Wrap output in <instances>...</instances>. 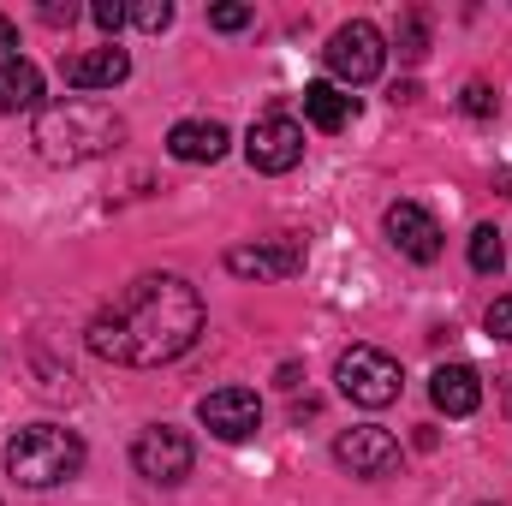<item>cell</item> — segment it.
Here are the masks:
<instances>
[{
    "label": "cell",
    "mask_w": 512,
    "mask_h": 506,
    "mask_svg": "<svg viewBox=\"0 0 512 506\" xmlns=\"http://www.w3.org/2000/svg\"><path fill=\"white\" fill-rule=\"evenodd\" d=\"M126 12H131V24H137V30H149V36L173 24V6H167V0H137V6H126Z\"/></svg>",
    "instance_id": "19"
},
{
    "label": "cell",
    "mask_w": 512,
    "mask_h": 506,
    "mask_svg": "<svg viewBox=\"0 0 512 506\" xmlns=\"http://www.w3.org/2000/svg\"><path fill=\"white\" fill-rule=\"evenodd\" d=\"M90 18H96V24H102L108 36H120V24H126L131 12L120 6V0H96V6H90Z\"/></svg>",
    "instance_id": "22"
},
{
    "label": "cell",
    "mask_w": 512,
    "mask_h": 506,
    "mask_svg": "<svg viewBox=\"0 0 512 506\" xmlns=\"http://www.w3.org/2000/svg\"><path fill=\"white\" fill-rule=\"evenodd\" d=\"M429 399H435V411H447V417H471L477 405H483V381L471 364H441L435 376H429Z\"/></svg>",
    "instance_id": "13"
},
{
    "label": "cell",
    "mask_w": 512,
    "mask_h": 506,
    "mask_svg": "<svg viewBox=\"0 0 512 506\" xmlns=\"http://www.w3.org/2000/svg\"><path fill=\"white\" fill-rule=\"evenodd\" d=\"M6 471L18 489H60L84 471V441L60 423H30L6 441Z\"/></svg>",
    "instance_id": "3"
},
{
    "label": "cell",
    "mask_w": 512,
    "mask_h": 506,
    "mask_svg": "<svg viewBox=\"0 0 512 506\" xmlns=\"http://www.w3.org/2000/svg\"><path fill=\"white\" fill-rule=\"evenodd\" d=\"M12 48H18V24L0 18V60H12Z\"/></svg>",
    "instance_id": "25"
},
{
    "label": "cell",
    "mask_w": 512,
    "mask_h": 506,
    "mask_svg": "<svg viewBox=\"0 0 512 506\" xmlns=\"http://www.w3.org/2000/svg\"><path fill=\"white\" fill-rule=\"evenodd\" d=\"M399 54H405V60H423V54H429V24H423V12H405V18H399Z\"/></svg>",
    "instance_id": "18"
},
{
    "label": "cell",
    "mask_w": 512,
    "mask_h": 506,
    "mask_svg": "<svg viewBox=\"0 0 512 506\" xmlns=\"http://www.w3.org/2000/svg\"><path fill=\"white\" fill-rule=\"evenodd\" d=\"M0 114H42V66L0 60Z\"/></svg>",
    "instance_id": "15"
},
{
    "label": "cell",
    "mask_w": 512,
    "mask_h": 506,
    "mask_svg": "<svg viewBox=\"0 0 512 506\" xmlns=\"http://www.w3.org/2000/svg\"><path fill=\"white\" fill-rule=\"evenodd\" d=\"M126 72H131V54L120 42H102V48H84V54L60 60V78L72 90H114V84H126Z\"/></svg>",
    "instance_id": "12"
},
{
    "label": "cell",
    "mask_w": 512,
    "mask_h": 506,
    "mask_svg": "<svg viewBox=\"0 0 512 506\" xmlns=\"http://www.w3.org/2000/svg\"><path fill=\"white\" fill-rule=\"evenodd\" d=\"M197 417H203V429L215 441H251L262 429V399L251 387H215V393H203Z\"/></svg>",
    "instance_id": "8"
},
{
    "label": "cell",
    "mask_w": 512,
    "mask_h": 506,
    "mask_svg": "<svg viewBox=\"0 0 512 506\" xmlns=\"http://www.w3.org/2000/svg\"><path fill=\"white\" fill-rule=\"evenodd\" d=\"M489 334H501L512 346V298H495V304H489Z\"/></svg>",
    "instance_id": "23"
},
{
    "label": "cell",
    "mask_w": 512,
    "mask_h": 506,
    "mask_svg": "<svg viewBox=\"0 0 512 506\" xmlns=\"http://www.w3.org/2000/svg\"><path fill=\"white\" fill-rule=\"evenodd\" d=\"M42 18H48V24H72V18H78V6H72V0H66V6H60V0H48V6H42Z\"/></svg>",
    "instance_id": "24"
},
{
    "label": "cell",
    "mask_w": 512,
    "mask_h": 506,
    "mask_svg": "<svg viewBox=\"0 0 512 506\" xmlns=\"http://www.w3.org/2000/svg\"><path fill=\"white\" fill-rule=\"evenodd\" d=\"M501 262H507L501 233H495V227H477V233H471V268H477V274H501Z\"/></svg>",
    "instance_id": "17"
},
{
    "label": "cell",
    "mask_w": 512,
    "mask_h": 506,
    "mask_svg": "<svg viewBox=\"0 0 512 506\" xmlns=\"http://www.w3.org/2000/svg\"><path fill=\"white\" fill-rule=\"evenodd\" d=\"M245 161H251L256 173H292L304 161V126L286 120V114H262L245 131Z\"/></svg>",
    "instance_id": "7"
},
{
    "label": "cell",
    "mask_w": 512,
    "mask_h": 506,
    "mask_svg": "<svg viewBox=\"0 0 512 506\" xmlns=\"http://www.w3.org/2000/svg\"><path fill=\"white\" fill-rule=\"evenodd\" d=\"M131 465H137V477H149V483L173 489V483H185V477H191L197 447H191V435H185V429L155 423V429H143V435L131 441Z\"/></svg>",
    "instance_id": "6"
},
{
    "label": "cell",
    "mask_w": 512,
    "mask_h": 506,
    "mask_svg": "<svg viewBox=\"0 0 512 506\" xmlns=\"http://www.w3.org/2000/svg\"><path fill=\"white\" fill-rule=\"evenodd\" d=\"M358 114V96H346L340 84H304V120L316 131H346Z\"/></svg>",
    "instance_id": "16"
},
{
    "label": "cell",
    "mask_w": 512,
    "mask_h": 506,
    "mask_svg": "<svg viewBox=\"0 0 512 506\" xmlns=\"http://www.w3.org/2000/svg\"><path fill=\"white\" fill-rule=\"evenodd\" d=\"M387 239H393V251L411 256V262H435L441 256V221L423 203H393L387 209Z\"/></svg>",
    "instance_id": "11"
},
{
    "label": "cell",
    "mask_w": 512,
    "mask_h": 506,
    "mask_svg": "<svg viewBox=\"0 0 512 506\" xmlns=\"http://www.w3.org/2000/svg\"><path fill=\"white\" fill-rule=\"evenodd\" d=\"M251 18H256V12H251V6H239V0H227V6H209V30H227V36H233V30H245Z\"/></svg>",
    "instance_id": "20"
},
{
    "label": "cell",
    "mask_w": 512,
    "mask_h": 506,
    "mask_svg": "<svg viewBox=\"0 0 512 506\" xmlns=\"http://www.w3.org/2000/svg\"><path fill=\"white\" fill-rule=\"evenodd\" d=\"M507 411H512V376H507Z\"/></svg>",
    "instance_id": "26"
},
{
    "label": "cell",
    "mask_w": 512,
    "mask_h": 506,
    "mask_svg": "<svg viewBox=\"0 0 512 506\" xmlns=\"http://www.w3.org/2000/svg\"><path fill=\"white\" fill-rule=\"evenodd\" d=\"M322 60H328V72H334V84H346V90H358V84H370V78H382L387 42H382V30H376L370 18H352V24H340V30L328 36V48H322Z\"/></svg>",
    "instance_id": "5"
},
{
    "label": "cell",
    "mask_w": 512,
    "mask_h": 506,
    "mask_svg": "<svg viewBox=\"0 0 512 506\" xmlns=\"http://www.w3.org/2000/svg\"><path fill=\"white\" fill-rule=\"evenodd\" d=\"M120 137H126L120 114H108L102 102H54V108H42V114H36V131H30L36 155H42V161H54V167L96 161V155H108Z\"/></svg>",
    "instance_id": "2"
},
{
    "label": "cell",
    "mask_w": 512,
    "mask_h": 506,
    "mask_svg": "<svg viewBox=\"0 0 512 506\" xmlns=\"http://www.w3.org/2000/svg\"><path fill=\"white\" fill-rule=\"evenodd\" d=\"M167 149H173V161L209 167V161L227 155V126L221 120H179V126L167 131Z\"/></svg>",
    "instance_id": "14"
},
{
    "label": "cell",
    "mask_w": 512,
    "mask_h": 506,
    "mask_svg": "<svg viewBox=\"0 0 512 506\" xmlns=\"http://www.w3.org/2000/svg\"><path fill=\"white\" fill-rule=\"evenodd\" d=\"M227 268L239 280H286L304 268V245L298 239H256V245H233L227 251Z\"/></svg>",
    "instance_id": "9"
},
{
    "label": "cell",
    "mask_w": 512,
    "mask_h": 506,
    "mask_svg": "<svg viewBox=\"0 0 512 506\" xmlns=\"http://www.w3.org/2000/svg\"><path fill=\"white\" fill-rule=\"evenodd\" d=\"M459 108H465L471 120H489V114H495V90H489V84H465V96H459Z\"/></svg>",
    "instance_id": "21"
},
{
    "label": "cell",
    "mask_w": 512,
    "mask_h": 506,
    "mask_svg": "<svg viewBox=\"0 0 512 506\" xmlns=\"http://www.w3.org/2000/svg\"><path fill=\"white\" fill-rule=\"evenodd\" d=\"M203 334V298L185 274H137L126 292L96 310L90 322V352L126 370L173 364L197 346Z\"/></svg>",
    "instance_id": "1"
},
{
    "label": "cell",
    "mask_w": 512,
    "mask_h": 506,
    "mask_svg": "<svg viewBox=\"0 0 512 506\" xmlns=\"http://www.w3.org/2000/svg\"><path fill=\"white\" fill-rule=\"evenodd\" d=\"M334 459L352 471V477H387L393 465H399V441L376 429V423H364V429H346L340 441H334Z\"/></svg>",
    "instance_id": "10"
},
{
    "label": "cell",
    "mask_w": 512,
    "mask_h": 506,
    "mask_svg": "<svg viewBox=\"0 0 512 506\" xmlns=\"http://www.w3.org/2000/svg\"><path fill=\"white\" fill-rule=\"evenodd\" d=\"M334 387L352 399V405H364V411H382L399 399V358H387L382 346H352V352H340V364H334Z\"/></svg>",
    "instance_id": "4"
}]
</instances>
